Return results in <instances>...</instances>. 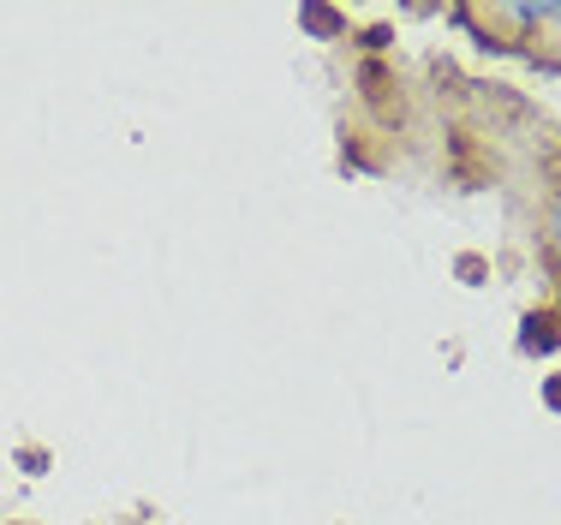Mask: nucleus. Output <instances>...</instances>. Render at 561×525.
<instances>
[{
  "label": "nucleus",
  "mask_w": 561,
  "mask_h": 525,
  "mask_svg": "<svg viewBox=\"0 0 561 525\" xmlns=\"http://www.w3.org/2000/svg\"><path fill=\"white\" fill-rule=\"evenodd\" d=\"M556 246H561V209H556Z\"/></svg>",
  "instance_id": "obj_3"
},
{
  "label": "nucleus",
  "mask_w": 561,
  "mask_h": 525,
  "mask_svg": "<svg viewBox=\"0 0 561 525\" xmlns=\"http://www.w3.org/2000/svg\"><path fill=\"white\" fill-rule=\"evenodd\" d=\"M561 341V322L556 317H531L526 322V346H556Z\"/></svg>",
  "instance_id": "obj_1"
},
{
  "label": "nucleus",
  "mask_w": 561,
  "mask_h": 525,
  "mask_svg": "<svg viewBox=\"0 0 561 525\" xmlns=\"http://www.w3.org/2000/svg\"><path fill=\"white\" fill-rule=\"evenodd\" d=\"M299 19H305V31H317V36H335V31H341V19H335L329 7H305Z\"/></svg>",
  "instance_id": "obj_2"
}]
</instances>
